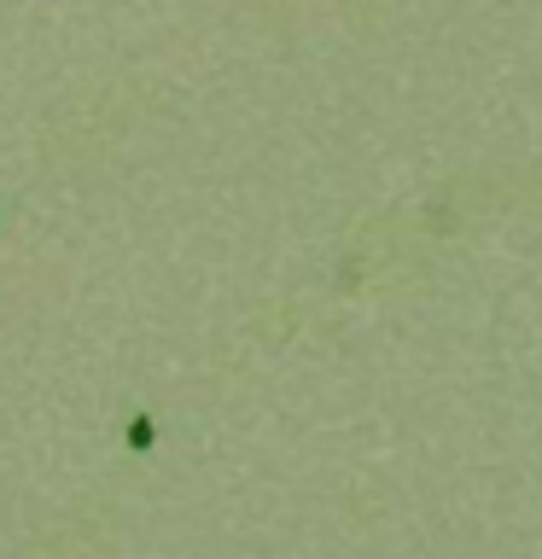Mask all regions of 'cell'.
Here are the masks:
<instances>
[{"mask_svg": "<svg viewBox=\"0 0 542 559\" xmlns=\"http://www.w3.org/2000/svg\"><path fill=\"white\" fill-rule=\"evenodd\" d=\"M129 443H135V449H146V443H152V420H135V426H129Z\"/></svg>", "mask_w": 542, "mask_h": 559, "instance_id": "1", "label": "cell"}]
</instances>
